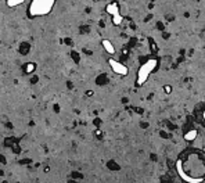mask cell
Here are the masks:
<instances>
[{
    "instance_id": "6da1fadb",
    "label": "cell",
    "mask_w": 205,
    "mask_h": 183,
    "mask_svg": "<svg viewBox=\"0 0 205 183\" xmlns=\"http://www.w3.org/2000/svg\"><path fill=\"white\" fill-rule=\"evenodd\" d=\"M175 168L182 180L187 183H201L205 180V154L190 153L187 158H179Z\"/></svg>"
},
{
    "instance_id": "7a4b0ae2",
    "label": "cell",
    "mask_w": 205,
    "mask_h": 183,
    "mask_svg": "<svg viewBox=\"0 0 205 183\" xmlns=\"http://www.w3.org/2000/svg\"><path fill=\"white\" fill-rule=\"evenodd\" d=\"M54 4H56V0H32L29 8H28V14L32 18L43 17V15L50 14Z\"/></svg>"
},
{
    "instance_id": "3957f363",
    "label": "cell",
    "mask_w": 205,
    "mask_h": 183,
    "mask_svg": "<svg viewBox=\"0 0 205 183\" xmlns=\"http://www.w3.org/2000/svg\"><path fill=\"white\" fill-rule=\"evenodd\" d=\"M157 65H158V60H157V58H150V60H147L146 63H144L143 65L139 68V71H137L136 85H137V86H143L144 83L147 82V79L150 78L151 72L157 68Z\"/></svg>"
},
{
    "instance_id": "277c9868",
    "label": "cell",
    "mask_w": 205,
    "mask_h": 183,
    "mask_svg": "<svg viewBox=\"0 0 205 183\" xmlns=\"http://www.w3.org/2000/svg\"><path fill=\"white\" fill-rule=\"evenodd\" d=\"M108 65L111 67V69L117 74V75H121V76H126L128 74H129V68H128L126 65H123L122 63H119V61L114 60V58H110L108 60Z\"/></svg>"
},
{
    "instance_id": "5b68a950",
    "label": "cell",
    "mask_w": 205,
    "mask_h": 183,
    "mask_svg": "<svg viewBox=\"0 0 205 183\" xmlns=\"http://www.w3.org/2000/svg\"><path fill=\"white\" fill-rule=\"evenodd\" d=\"M105 11L110 15H117V14H119V6H118L117 2H112V3H110V4H107Z\"/></svg>"
},
{
    "instance_id": "8992f818",
    "label": "cell",
    "mask_w": 205,
    "mask_h": 183,
    "mask_svg": "<svg viewBox=\"0 0 205 183\" xmlns=\"http://www.w3.org/2000/svg\"><path fill=\"white\" fill-rule=\"evenodd\" d=\"M101 44H102V47H104V50L107 51L108 54H115V47H114V44L111 43L108 39H104V40H101Z\"/></svg>"
},
{
    "instance_id": "52a82bcc",
    "label": "cell",
    "mask_w": 205,
    "mask_h": 183,
    "mask_svg": "<svg viewBox=\"0 0 205 183\" xmlns=\"http://www.w3.org/2000/svg\"><path fill=\"white\" fill-rule=\"evenodd\" d=\"M197 136H198L197 130H195V129H190L188 132L184 133V140H186V142H193V140L197 139Z\"/></svg>"
},
{
    "instance_id": "ba28073f",
    "label": "cell",
    "mask_w": 205,
    "mask_h": 183,
    "mask_svg": "<svg viewBox=\"0 0 205 183\" xmlns=\"http://www.w3.org/2000/svg\"><path fill=\"white\" fill-rule=\"evenodd\" d=\"M122 21H123V17L121 14H117V15H112V24L114 25H121L122 24Z\"/></svg>"
},
{
    "instance_id": "9c48e42d",
    "label": "cell",
    "mask_w": 205,
    "mask_h": 183,
    "mask_svg": "<svg viewBox=\"0 0 205 183\" xmlns=\"http://www.w3.org/2000/svg\"><path fill=\"white\" fill-rule=\"evenodd\" d=\"M7 6L8 7H17V6H20L24 3V0H7Z\"/></svg>"
},
{
    "instance_id": "30bf717a",
    "label": "cell",
    "mask_w": 205,
    "mask_h": 183,
    "mask_svg": "<svg viewBox=\"0 0 205 183\" xmlns=\"http://www.w3.org/2000/svg\"><path fill=\"white\" fill-rule=\"evenodd\" d=\"M35 68H36V65H35L33 63H29V64H27V67H25V72L27 74H32L35 71Z\"/></svg>"
},
{
    "instance_id": "8fae6325",
    "label": "cell",
    "mask_w": 205,
    "mask_h": 183,
    "mask_svg": "<svg viewBox=\"0 0 205 183\" xmlns=\"http://www.w3.org/2000/svg\"><path fill=\"white\" fill-rule=\"evenodd\" d=\"M164 90H165V93H172V86H169V85H166V86H164Z\"/></svg>"
},
{
    "instance_id": "7c38bea8",
    "label": "cell",
    "mask_w": 205,
    "mask_h": 183,
    "mask_svg": "<svg viewBox=\"0 0 205 183\" xmlns=\"http://www.w3.org/2000/svg\"><path fill=\"white\" fill-rule=\"evenodd\" d=\"M96 136H98V137H100V136H101V130H98V129L96 130Z\"/></svg>"
},
{
    "instance_id": "4fadbf2b",
    "label": "cell",
    "mask_w": 205,
    "mask_h": 183,
    "mask_svg": "<svg viewBox=\"0 0 205 183\" xmlns=\"http://www.w3.org/2000/svg\"><path fill=\"white\" fill-rule=\"evenodd\" d=\"M202 118H204V121H205V110H204V112H202Z\"/></svg>"
},
{
    "instance_id": "5bb4252c",
    "label": "cell",
    "mask_w": 205,
    "mask_h": 183,
    "mask_svg": "<svg viewBox=\"0 0 205 183\" xmlns=\"http://www.w3.org/2000/svg\"><path fill=\"white\" fill-rule=\"evenodd\" d=\"M94 2H100V0H94Z\"/></svg>"
}]
</instances>
